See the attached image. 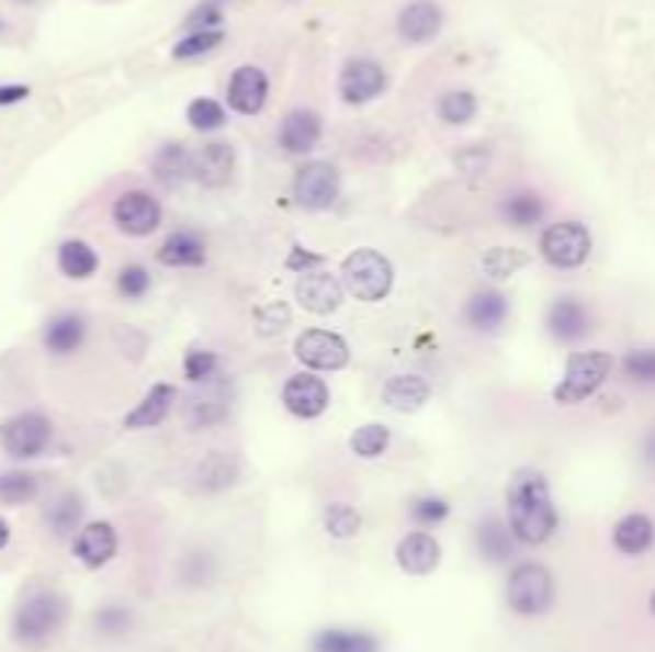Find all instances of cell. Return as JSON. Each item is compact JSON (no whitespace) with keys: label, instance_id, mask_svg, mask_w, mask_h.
<instances>
[{"label":"cell","instance_id":"cell-1","mask_svg":"<svg viewBox=\"0 0 655 652\" xmlns=\"http://www.w3.org/2000/svg\"><path fill=\"white\" fill-rule=\"evenodd\" d=\"M506 506H509L511 531L521 543H546L556 535L560 515L550 496V483L541 471L518 468L511 473Z\"/></svg>","mask_w":655,"mask_h":652},{"label":"cell","instance_id":"cell-2","mask_svg":"<svg viewBox=\"0 0 655 652\" xmlns=\"http://www.w3.org/2000/svg\"><path fill=\"white\" fill-rule=\"evenodd\" d=\"M342 285L355 301H364V304L384 301L394 289V266L387 256L362 247L342 259Z\"/></svg>","mask_w":655,"mask_h":652},{"label":"cell","instance_id":"cell-3","mask_svg":"<svg viewBox=\"0 0 655 652\" xmlns=\"http://www.w3.org/2000/svg\"><path fill=\"white\" fill-rule=\"evenodd\" d=\"M614 371V356L611 352H601V349H588V352H576L566 371L560 378V384L553 387V400L563 403V406H576L588 400Z\"/></svg>","mask_w":655,"mask_h":652},{"label":"cell","instance_id":"cell-4","mask_svg":"<svg viewBox=\"0 0 655 652\" xmlns=\"http://www.w3.org/2000/svg\"><path fill=\"white\" fill-rule=\"evenodd\" d=\"M506 598H509V608L515 615L541 617L553 608L556 582L544 563H518L509 573Z\"/></svg>","mask_w":655,"mask_h":652},{"label":"cell","instance_id":"cell-5","mask_svg":"<svg viewBox=\"0 0 655 652\" xmlns=\"http://www.w3.org/2000/svg\"><path fill=\"white\" fill-rule=\"evenodd\" d=\"M68 617V602L55 592H38L30 602L20 605L13 617V633L20 643H42L48 640Z\"/></svg>","mask_w":655,"mask_h":652},{"label":"cell","instance_id":"cell-6","mask_svg":"<svg viewBox=\"0 0 655 652\" xmlns=\"http://www.w3.org/2000/svg\"><path fill=\"white\" fill-rule=\"evenodd\" d=\"M541 254L556 269H579L591 256V234L583 221H556L541 237Z\"/></svg>","mask_w":655,"mask_h":652},{"label":"cell","instance_id":"cell-7","mask_svg":"<svg viewBox=\"0 0 655 652\" xmlns=\"http://www.w3.org/2000/svg\"><path fill=\"white\" fill-rule=\"evenodd\" d=\"M339 189H342L339 170L327 160H314L297 170L292 195L304 212H327L329 205H336Z\"/></svg>","mask_w":655,"mask_h":652},{"label":"cell","instance_id":"cell-8","mask_svg":"<svg viewBox=\"0 0 655 652\" xmlns=\"http://www.w3.org/2000/svg\"><path fill=\"white\" fill-rule=\"evenodd\" d=\"M0 441L10 458H38L52 441V423L42 413H16L0 426Z\"/></svg>","mask_w":655,"mask_h":652},{"label":"cell","instance_id":"cell-9","mask_svg":"<svg viewBox=\"0 0 655 652\" xmlns=\"http://www.w3.org/2000/svg\"><path fill=\"white\" fill-rule=\"evenodd\" d=\"M294 356L314 371H339L349 364V342L327 329H304L294 339Z\"/></svg>","mask_w":655,"mask_h":652},{"label":"cell","instance_id":"cell-10","mask_svg":"<svg viewBox=\"0 0 655 652\" xmlns=\"http://www.w3.org/2000/svg\"><path fill=\"white\" fill-rule=\"evenodd\" d=\"M160 202L150 195V192H142V189H132V192H122L112 205V221L122 234L128 237H147L160 227Z\"/></svg>","mask_w":655,"mask_h":652},{"label":"cell","instance_id":"cell-11","mask_svg":"<svg viewBox=\"0 0 655 652\" xmlns=\"http://www.w3.org/2000/svg\"><path fill=\"white\" fill-rule=\"evenodd\" d=\"M387 87V71L371 61V58H352L346 61V68L339 74V97L349 106H364L374 97H381Z\"/></svg>","mask_w":655,"mask_h":652},{"label":"cell","instance_id":"cell-12","mask_svg":"<svg viewBox=\"0 0 655 652\" xmlns=\"http://www.w3.org/2000/svg\"><path fill=\"white\" fill-rule=\"evenodd\" d=\"M282 403H285V409L294 413V416H301V419H317V416H324L329 406V387L320 381V378H314V374H294L285 381V387H282Z\"/></svg>","mask_w":655,"mask_h":652},{"label":"cell","instance_id":"cell-13","mask_svg":"<svg viewBox=\"0 0 655 652\" xmlns=\"http://www.w3.org/2000/svg\"><path fill=\"white\" fill-rule=\"evenodd\" d=\"M269 100V77L253 68V65H244L230 74V83H227V106L240 115H256L262 112Z\"/></svg>","mask_w":655,"mask_h":652},{"label":"cell","instance_id":"cell-14","mask_svg":"<svg viewBox=\"0 0 655 652\" xmlns=\"http://www.w3.org/2000/svg\"><path fill=\"white\" fill-rule=\"evenodd\" d=\"M118 550V538L110 521H90L77 531L74 538V557L87 566V570H100L106 566Z\"/></svg>","mask_w":655,"mask_h":652},{"label":"cell","instance_id":"cell-15","mask_svg":"<svg viewBox=\"0 0 655 652\" xmlns=\"http://www.w3.org/2000/svg\"><path fill=\"white\" fill-rule=\"evenodd\" d=\"M294 297L310 314H332L342 304V285L329 272H304L294 285Z\"/></svg>","mask_w":655,"mask_h":652},{"label":"cell","instance_id":"cell-16","mask_svg":"<svg viewBox=\"0 0 655 652\" xmlns=\"http://www.w3.org/2000/svg\"><path fill=\"white\" fill-rule=\"evenodd\" d=\"M441 7L432 0H413L409 7H403L400 16H397V33L403 42L409 45H426L441 33Z\"/></svg>","mask_w":655,"mask_h":652},{"label":"cell","instance_id":"cell-17","mask_svg":"<svg viewBox=\"0 0 655 652\" xmlns=\"http://www.w3.org/2000/svg\"><path fill=\"white\" fill-rule=\"evenodd\" d=\"M324 125L320 115L314 109H292L282 125H279V145L285 147L289 154H307L320 145Z\"/></svg>","mask_w":655,"mask_h":652},{"label":"cell","instance_id":"cell-18","mask_svg":"<svg viewBox=\"0 0 655 652\" xmlns=\"http://www.w3.org/2000/svg\"><path fill=\"white\" fill-rule=\"evenodd\" d=\"M546 326H550V336L560 339V342H579L585 333L591 329V317H588V307L576 297H556L546 311Z\"/></svg>","mask_w":655,"mask_h":652},{"label":"cell","instance_id":"cell-19","mask_svg":"<svg viewBox=\"0 0 655 652\" xmlns=\"http://www.w3.org/2000/svg\"><path fill=\"white\" fill-rule=\"evenodd\" d=\"M438 563H441V543L426 531L406 535L397 543V566L409 576H429V573H436Z\"/></svg>","mask_w":655,"mask_h":652},{"label":"cell","instance_id":"cell-20","mask_svg":"<svg viewBox=\"0 0 655 652\" xmlns=\"http://www.w3.org/2000/svg\"><path fill=\"white\" fill-rule=\"evenodd\" d=\"M234 173V147L230 145H205L192 154V180H199L208 189H221Z\"/></svg>","mask_w":655,"mask_h":652},{"label":"cell","instance_id":"cell-21","mask_svg":"<svg viewBox=\"0 0 655 652\" xmlns=\"http://www.w3.org/2000/svg\"><path fill=\"white\" fill-rule=\"evenodd\" d=\"M655 543V521L646 512H630L614 525V547L623 557H643L653 550Z\"/></svg>","mask_w":655,"mask_h":652},{"label":"cell","instance_id":"cell-22","mask_svg":"<svg viewBox=\"0 0 655 652\" xmlns=\"http://www.w3.org/2000/svg\"><path fill=\"white\" fill-rule=\"evenodd\" d=\"M509 317V297L502 291H476L464 304V321L479 333H496Z\"/></svg>","mask_w":655,"mask_h":652},{"label":"cell","instance_id":"cell-23","mask_svg":"<svg viewBox=\"0 0 655 652\" xmlns=\"http://www.w3.org/2000/svg\"><path fill=\"white\" fill-rule=\"evenodd\" d=\"M173 403H177V387L173 384H154L145 394V400L125 416V429H154V426H160L170 416Z\"/></svg>","mask_w":655,"mask_h":652},{"label":"cell","instance_id":"cell-24","mask_svg":"<svg viewBox=\"0 0 655 652\" xmlns=\"http://www.w3.org/2000/svg\"><path fill=\"white\" fill-rule=\"evenodd\" d=\"M205 244L202 237H195L192 231H177L163 240V247L157 250V262L167 269H199L205 266Z\"/></svg>","mask_w":655,"mask_h":652},{"label":"cell","instance_id":"cell-25","mask_svg":"<svg viewBox=\"0 0 655 652\" xmlns=\"http://www.w3.org/2000/svg\"><path fill=\"white\" fill-rule=\"evenodd\" d=\"M87 339V324L80 314H58L45 324L42 342L52 356H71Z\"/></svg>","mask_w":655,"mask_h":652},{"label":"cell","instance_id":"cell-26","mask_svg":"<svg viewBox=\"0 0 655 652\" xmlns=\"http://www.w3.org/2000/svg\"><path fill=\"white\" fill-rule=\"evenodd\" d=\"M432 387L419 374H397L384 384V403L397 413H416L429 403Z\"/></svg>","mask_w":655,"mask_h":652},{"label":"cell","instance_id":"cell-27","mask_svg":"<svg viewBox=\"0 0 655 652\" xmlns=\"http://www.w3.org/2000/svg\"><path fill=\"white\" fill-rule=\"evenodd\" d=\"M515 531L511 525H506L502 518L489 515L479 528H476V547H479V557L489 560V563H506L511 553H515Z\"/></svg>","mask_w":655,"mask_h":652},{"label":"cell","instance_id":"cell-28","mask_svg":"<svg viewBox=\"0 0 655 652\" xmlns=\"http://www.w3.org/2000/svg\"><path fill=\"white\" fill-rule=\"evenodd\" d=\"M310 652H381V643L368 630L327 627L310 640Z\"/></svg>","mask_w":655,"mask_h":652},{"label":"cell","instance_id":"cell-29","mask_svg":"<svg viewBox=\"0 0 655 652\" xmlns=\"http://www.w3.org/2000/svg\"><path fill=\"white\" fill-rule=\"evenodd\" d=\"M499 212L506 217V224L511 227H534V224H541V217H544L546 205L544 199L538 195V192H511L502 199V205H499Z\"/></svg>","mask_w":655,"mask_h":652},{"label":"cell","instance_id":"cell-30","mask_svg":"<svg viewBox=\"0 0 655 652\" xmlns=\"http://www.w3.org/2000/svg\"><path fill=\"white\" fill-rule=\"evenodd\" d=\"M154 177H157V182H163L167 189L180 186L182 180L192 177V154L182 145L160 147L157 157H154Z\"/></svg>","mask_w":655,"mask_h":652},{"label":"cell","instance_id":"cell-31","mask_svg":"<svg viewBox=\"0 0 655 652\" xmlns=\"http://www.w3.org/2000/svg\"><path fill=\"white\" fill-rule=\"evenodd\" d=\"M58 269H61L68 279L83 282V279H90V276L100 269V256H97V250H93L90 244H83V240H68V244H61V250H58Z\"/></svg>","mask_w":655,"mask_h":652},{"label":"cell","instance_id":"cell-32","mask_svg":"<svg viewBox=\"0 0 655 652\" xmlns=\"http://www.w3.org/2000/svg\"><path fill=\"white\" fill-rule=\"evenodd\" d=\"M227 406H230V403L224 397V391H221V387H212V394L192 397L189 409H185V419H189L192 429H208V426H218L221 419L227 416Z\"/></svg>","mask_w":655,"mask_h":652},{"label":"cell","instance_id":"cell-33","mask_svg":"<svg viewBox=\"0 0 655 652\" xmlns=\"http://www.w3.org/2000/svg\"><path fill=\"white\" fill-rule=\"evenodd\" d=\"M387 445H391V429L387 426H381V423H364L359 426L352 438H349V448L364 458V461H371V458H381L384 451H387Z\"/></svg>","mask_w":655,"mask_h":652},{"label":"cell","instance_id":"cell-34","mask_svg":"<svg viewBox=\"0 0 655 652\" xmlns=\"http://www.w3.org/2000/svg\"><path fill=\"white\" fill-rule=\"evenodd\" d=\"M324 528L329 531V538L349 541V538H355L362 531V515L349 506V503H332L324 512Z\"/></svg>","mask_w":655,"mask_h":652},{"label":"cell","instance_id":"cell-35","mask_svg":"<svg viewBox=\"0 0 655 652\" xmlns=\"http://www.w3.org/2000/svg\"><path fill=\"white\" fill-rule=\"evenodd\" d=\"M438 115L448 125H467V122H474L476 115V97L471 90H448L438 100Z\"/></svg>","mask_w":655,"mask_h":652},{"label":"cell","instance_id":"cell-36","mask_svg":"<svg viewBox=\"0 0 655 652\" xmlns=\"http://www.w3.org/2000/svg\"><path fill=\"white\" fill-rule=\"evenodd\" d=\"M36 493L38 480L33 473L13 471L0 476V503H7V506H23V503L36 499Z\"/></svg>","mask_w":655,"mask_h":652},{"label":"cell","instance_id":"cell-37","mask_svg":"<svg viewBox=\"0 0 655 652\" xmlns=\"http://www.w3.org/2000/svg\"><path fill=\"white\" fill-rule=\"evenodd\" d=\"M185 119H189V125H192L195 132H218V128H224V122H227V112H224V106H221L218 100L199 97V100L189 103Z\"/></svg>","mask_w":655,"mask_h":652},{"label":"cell","instance_id":"cell-38","mask_svg":"<svg viewBox=\"0 0 655 652\" xmlns=\"http://www.w3.org/2000/svg\"><path fill=\"white\" fill-rule=\"evenodd\" d=\"M221 42H224V30H202V33H185V38H180V42L173 45V58H177V61L202 58V55L215 52Z\"/></svg>","mask_w":655,"mask_h":652},{"label":"cell","instance_id":"cell-39","mask_svg":"<svg viewBox=\"0 0 655 652\" xmlns=\"http://www.w3.org/2000/svg\"><path fill=\"white\" fill-rule=\"evenodd\" d=\"M620 368H623L626 381H633L640 387H655V349H630Z\"/></svg>","mask_w":655,"mask_h":652},{"label":"cell","instance_id":"cell-40","mask_svg":"<svg viewBox=\"0 0 655 652\" xmlns=\"http://www.w3.org/2000/svg\"><path fill=\"white\" fill-rule=\"evenodd\" d=\"M80 515H83L80 499H77V496H61L55 506L48 508V528H52L58 538H65V535L77 531V525H80Z\"/></svg>","mask_w":655,"mask_h":652},{"label":"cell","instance_id":"cell-41","mask_svg":"<svg viewBox=\"0 0 655 652\" xmlns=\"http://www.w3.org/2000/svg\"><path fill=\"white\" fill-rule=\"evenodd\" d=\"M521 266H528V256L511 250V247H493V250H486V256H483V269L493 279H509Z\"/></svg>","mask_w":655,"mask_h":652},{"label":"cell","instance_id":"cell-42","mask_svg":"<svg viewBox=\"0 0 655 652\" xmlns=\"http://www.w3.org/2000/svg\"><path fill=\"white\" fill-rule=\"evenodd\" d=\"M234 476H237V461L227 458V454H221V451H215V454L199 468V480H202V486H208V490H221V486L234 483Z\"/></svg>","mask_w":655,"mask_h":652},{"label":"cell","instance_id":"cell-43","mask_svg":"<svg viewBox=\"0 0 655 652\" xmlns=\"http://www.w3.org/2000/svg\"><path fill=\"white\" fill-rule=\"evenodd\" d=\"M115 289H118V294H122L125 301H142L147 291H150V272H147L145 266L132 262V266H125V269L118 272Z\"/></svg>","mask_w":655,"mask_h":652},{"label":"cell","instance_id":"cell-44","mask_svg":"<svg viewBox=\"0 0 655 652\" xmlns=\"http://www.w3.org/2000/svg\"><path fill=\"white\" fill-rule=\"evenodd\" d=\"M182 371H185V378H189L192 384H205V381H212L215 371H218V356L208 352V349H192V352H185Z\"/></svg>","mask_w":655,"mask_h":652},{"label":"cell","instance_id":"cell-45","mask_svg":"<svg viewBox=\"0 0 655 652\" xmlns=\"http://www.w3.org/2000/svg\"><path fill=\"white\" fill-rule=\"evenodd\" d=\"M409 515H413L416 525L429 528V525H441V521L451 515V506H448L441 496H419V499L409 506Z\"/></svg>","mask_w":655,"mask_h":652},{"label":"cell","instance_id":"cell-46","mask_svg":"<svg viewBox=\"0 0 655 652\" xmlns=\"http://www.w3.org/2000/svg\"><path fill=\"white\" fill-rule=\"evenodd\" d=\"M221 23H224V7H221V0H205V3H199V7L185 16V30H189V33L221 30Z\"/></svg>","mask_w":655,"mask_h":652},{"label":"cell","instance_id":"cell-47","mask_svg":"<svg viewBox=\"0 0 655 652\" xmlns=\"http://www.w3.org/2000/svg\"><path fill=\"white\" fill-rule=\"evenodd\" d=\"M132 627V611L128 608H118V605H110L97 615V630L106 633V637H122L125 630Z\"/></svg>","mask_w":655,"mask_h":652},{"label":"cell","instance_id":"cell-48","mask_svg":"<svg viewBox=\"0 0 655 652\" xmlns=\"http://www.w3.org/2000/svg\"><path fill=\"white\" fill-rule=\"evenodd\" d=\"M292 321V314H289V307L285 304H269V307H262L259 311V329L266 333V336H272V333H282L285 326Z\"/></svg>","mask_w":655,"mask_h":652},{"label":"cell","instance_id":"cell-49","mask_svg":"<svg viewBox=\"0 0 655 652\" xmlns=\"http://www.w3.org/2000/svg\"><path fill=\"white\" fill-rule=\"evenodd\" d=\"M324 262H327V256L307 254L304 247H294L285 266H289L292 272H301V276H304V272H314V269H317V266H324Z\"/></svg>","mask_w":655,"mask_h":652},{"label":"cell","instance_id":"cell-50","mask_svg":"<svg viewBox=\"0 0 655 652\" xmlns=\"http://www.w3.org/2000/svg\"><path fill=\"white\" fill-rule=\"evenodd\" d=\"M30 97L26 83H0V106H16Z\"/></svg>","mask_w":655,"mask_h":652},{"label":"cell","instance_id":"cell-51","mask_svg":"<svg viewBox=\"0 0 655 652\" xmlns=\"http://www.w3.org/2000/svg\"><path fill=\"white\" fill-rule=\"evenodd\" d=\"M643 461H646V468L655 471V426L643 435Z\"/></svg>","mask_w":655,"mask_h":652},{"label":"cell","instance_id":"cell-52","mask_svg":"<svg viewBox=\"0 0 655 652\" xmlns=\"http://www.w3.org/2000/svg\"><path fill=\"white\" fill-rule=\"evenodd\" d=\"M7 541H10V525H7V521L0 518V550L7 547Z\"/></svg>","mask_w":655,"mask_h":652},{"label":"cell","instance_id":"cell-53","mask_svg":"<svg viewBox=\"0 0 655 652\" xmlns=\"http://www.w3.org/2000/svg\"><path fill=\"white\" fill-rule=\"evenodd\" d=\"M650 615L655 617V592H653V595H650Z\"/></svg>","mask_w":655,"mask_h":652},{"label":"cell","instance_id":"cell-54","mask_svg":"<svg viewBox=\"0 0 655 652\" xmlns=\"http://www.w3.org/2000/svg\"><path fill=\"white\" fill-rule=\"evenodd\" d=\"M0 33H3V20H0Z\"/></svg>","mask_w":655,"mask_h":652}]
</instances>
